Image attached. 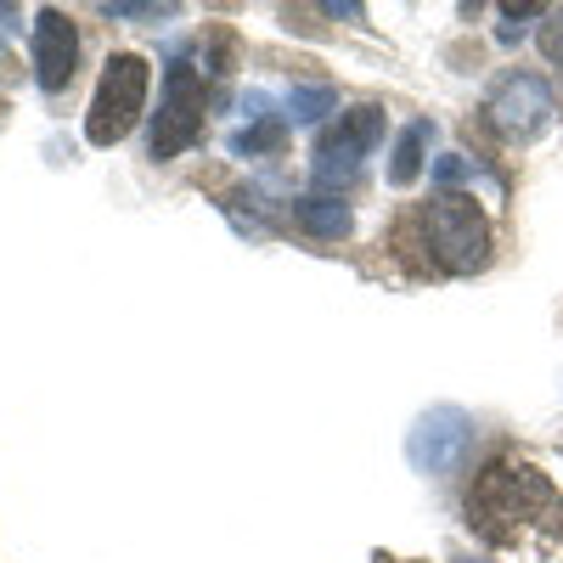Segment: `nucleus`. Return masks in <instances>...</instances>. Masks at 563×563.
Masks as SVG:
<instances>
[{"instance_id":"nucleus-16","label":"nucleus","mask_w":563,"mask_h":563,"mask_svg":"<svg viewBox=\"0 0 563 563\" xmlns=\"http://www.w3.org/2000/svg\"><path fill=\"white\" fill-rule=\"evenodd\" d=\"M108 18H175V7H124V0H119V7H102Z\"/></svg>"},{"instance_id":"nucleus-6","label":"nucleus","mask_w":563,"mask_h":563,"mask_svg":"<svg viewBox=\"0 0 563 563\" xmlns=\"http://www.w3.org/2000/svg\"><path fill=\"white\" fill-rule=\"evenodd\" d=\"M467 451H474V417H467L462 406L422 411L411 440H406V456H411L417 474H456Z\"/></svg>"},{"instance_id":"nucleus-1","label":"nucleus","mask_w":563,"mask_h":563,"mask_svg":"<svg viewBox=\"0 0 563 563\" xmlns=\"http://www.w3.org/2000/svg\"><path fill=\"white\" fill-rule=\"evenodd\" d=\"M552 507H558V490H552V479L541 474V467L496 462L474 479V490H467V525H474L490 547H507V541H519L536 519H547Z\"/></svg>"},{"instance_id":"nucleus-2","label":"nucleus","mask_w":563,"mask_h":563,"mask_svg":"<svg viewBox=\"0 0 563 563\" xmlns=\"http://www.w3.org/2000/svg\"><path fill=\"white\" fill-rule=\"evenodd\" d=\"M400 238L411 249H429V271L462 276V271H479L490 260V220L474 198H434L429 209H417Z\"/></svg>"},{"instance_id":"nucleus-12","label":"nucleus","mask_w":563,"mask_h":563,"mask_svg":"<svg viewBox=\"0 0 563 563\" xmlns=\"http://www.w3.org/2000/svg\"><path fill=\"white\" fill-rule=\"evenodd\" d=\"M333 108H339V97L327 85H294L288 90V119L294 124H316L321 113H333Z\"/></svg>"},{"instance_id":"nucleus-14","label":"nucleus","mask_w":563,"mask_h":563,"mask_svg":"<svg viewBox=\"0 0 563 563\" xmlns=\"http://www.w3.org/2000/svg\"><path fill=\"white\" fill-rule=\"evenodd\" d=\"M434 180H440V186H456V180H474V164H467V158H456V153H451V158H440V164H434Z\"/></svg>"},{"instance_id":"nucleus-15","label":"nucleus","mask_w":563,"mask_h":563,"mask_svg":"<svg viewBox=\"0 0 563 563\" xmlns=\"http://www.w3.org/2000/svg\"><path fill=\"white\" fill-rule=\"evenodd\" d=\"M541 52H547L552 63H563V12H552V23L541 29Z\"/></svg>"},{"instance_id":"nucleus-10","label":"nucleus","mask_w":563,"mask_h":563,"mask_svg":"<svg viewBox=\"0 0 563 563\" xmlns=\"http://www.w3.org/2000/svg\"><path fill=\"white\" fill-rule=\"evenodd\" d=\"M429 135H434V124H429V119H417V124H406V130H400L395 158H389V180H395V186H411V180L422 175V147H429Z\"/></svg>"},{"instance_id":"nucleus-7","label":"nucleus","mask_w":563,"mask_h":563,"mask_svg":"<svg viewBox=\"0 0 563 563\" xmlns=\"http://www.w3.org/2000/svg\"><path fill=\"white\" fill-rule=\"evenodd\" d=\"M485 113H490V124H496L507 141H536V135L552 124L558 102H552V85H547L541 74H507V79L490 90Z\"/></svg>"},{"instance_id":"nucleus-13","label":"nucleus","mask_w":563,"mask_h":563,"mask_svg":"<svg viewBox=\"0 0 563 563\" xmlns=\"http://www.w3.org/2000/svg\"><path fill=\"white\" fill-rule=\"evenodd\" d=\"M501 18H507V23H501V45H512V40L525 34V23H530V18H541V7H507Z\"/></svg>"},{"instance_id":"nucleus-3","label":"nucleus","mask_w":563,"mask_h":563,"mask_svg":"<svg viewBox=\"0 0 563 563\" xmlns=\"http://www.w3.org/2000/svg\"><path fill=\"white\" fill-rule=\"evenodd\" d=\"M147 57L135 52H113L108 68H102V85L97 97H90V119H85V141L90 147H113V141H124L141 119V102H147Z\"/></svg>"},{"instance_id":"nucleus-8","label":"nucleus","mask_w":563,"mask_h":563,"mask_svg":"<svg viewBox=\"0 0 563 563\" xmlns=\"http://www.w3.org/2000/svg\"><path fill=\"white\" fill-rule=\"evenodd\" d=\"M74 68H79V34H74V23L57 7H45L34 18V79H40V90L45 97L68 90Z\"/></svg>"},{"instance_id":"nucleus-4","label":"nucleus","mask_w":563,"mask_h":563,"mask_svg":"<svg viewBox=\"0 0 563 563\" xmlns=\"http://www.w3.org/2000/svg\"><path fill=\"white\" fill-rule=\"evenodd\" d=\"M384 141V108L378 102H361L350 113H339V124L327 130L316 141V164H310V180L321 186V192H339V186H350L366 164V153Z\"/></svg>"},{"instance_id":"nucleus-18","label":"nucleus","mask_w":563,"mask_h":563,"mask_svg":"<svg viewBox=\"0 0 563 563\" xmlns=\"http://www.w3.org/2000/svg\"><path fill=\"white\" fill-rule=\"evenodd\" d=\"M467 563H479V558H467Z\"/></svg>"},{"instance_id":"nucleus-17","label":"nucleus","mask_w":563,"mask_h":563,"mask_svg":"<svg viewBox=\"0 0 563 563\" xmlns=\"http://www.w3.org/2000/svg\"><path fill=\"white\" fill-rule=\"evenodd\" d=\"M12 18H18V12H12V7H0V34H12V29H18V23H12Z\"/></svg>"},{"instance_id":"nucleus-11","label":"nucleus","mask_w":563,"mask_h":563,"mask_svg":"<svg viewBox=\"0 0 563 563\" xmlns=\"http://www.w3.org/2000/svg\"><path fill=\"white\" fill-rule=\"evenodd\" d=\"M288 141V119L282 113H260V124L231 135V158H260V153H276Z\"/></svg>"},{"instance_id":"nucleus-9","label":"nucleus","mask_w":563,"mask_h":563,"mask_svg":"<svg viewBox=\"0 0 563 563\" xmlns=\"http://www.w3.org/2000/svg\"><path fill=\"white\" fill-rule=\"evenodd\" d=\"M294 225L310 231V238H321V243H339V238H350L355 214H350V203H339V198H299V203H294Z\"/></svg>"},{"instance_id":"nucleus-5","label":"nucleus","mask_w":563,"mask_h":563,"mask_svg":"<svg viewBox=\"0 0 563 563\" xmlns=\"http://www.w3.org/2000/svg\"><path fill=\"white\" fill-rule=\"evenodd\" d=\"M203 135V79L192 74V63H169L164 68V97L153 113V135H147V153L153 158H175L186 153L192 141Z\"/></svg>"}]
</instances>
